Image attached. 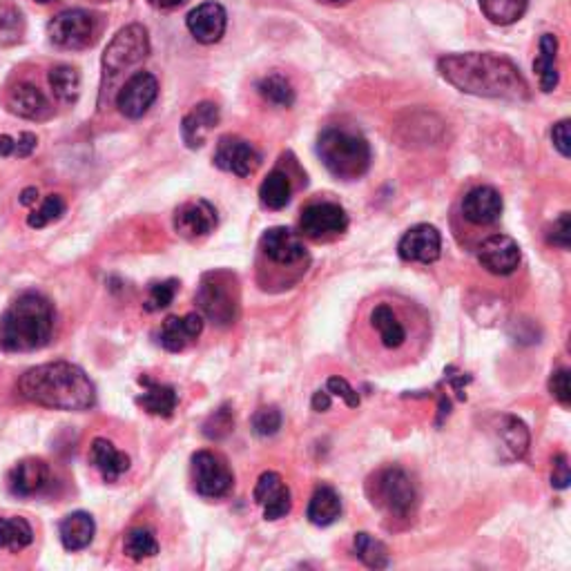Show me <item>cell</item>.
<instances>
[{"instance_id":"obj_4","label":"cell","mask_w":571,"mask_h":571,"mask_svg":"<svg viewBox=\"0 0 571 571\" xmlns=\"http://www.w3.org/2000/svg\"><path fill=\"white\" fill-rule=\"evenodd\" d=\"M317 154L335 179L355 181L371 168V145L362 134L344 128H326L317 139Z\"/></svg>"},{"instance_id":"obj_19","label":"cell","mask_w":571,"mask_h":571,"mask_svg":"<svg viewBox=\"0 0 571 571\" xmlns=\"http://www.w3.org/2000/svg\"><path fill=\"white\" fill-rule=\"evenodd\" d=\"M7 110L27 121H47L54 114L47 96L32 83H18L7 94Z\"/></svg>"},{"instance_id":"obj_46","label":"cell","mask_w":571,"mask_h":571,"mask_svg":"<svg viewBox=\"0 0 571 571\" xmlns=\"http://www.w3.org/2000/svg\"><path fill=\"white\" fill-rule=\"evenodd\" d=\"M551 141H554V148L563 154L565 159H569L571 154V134H569V119L558 121L551 130Z\"/></svg>"},{"instance_id":"obj_28","label":"cell","mask_w":571,"mask_h":571,"mask_svg":"<svg viewBox=\"0 0 571 571\" xmlns=\"http://www.w3.org/2000/svg\"><path fill=\"white\" fill-rule=\"evenodd\" d=\"M371 324L380 335V342L384 348H400L406 342V328L400 322L398 313L393 311L389 304H377L371 311Z\"/></svg>"},{"instance_id":"obj_7","label":"cell","mask_w":571,"mask_h":571,"mask_svg":"<svg viewBox=\"0 0 571 571\" xmlns=\"http://www.w3.org/2000/svg\"><path fill=\"white\" fill-rule=\"evenodd\" d=\"M150 54V36L143 25H128L116 34L103 52V85L112 83L114 76L145 61Z\"/></svg>"},{"instance_id":"obj_10","label":"cell","mask_w":571,"mask_h":571,"mask_svg":"<svg viewBox=\"0 0 571 571\" xmlns=\"http://www.w3.org/2000/svg\"><path fill=\"white\" fill-rule=\"evenodd\" d=\"M346 228H348L346 210L331 201L311 203V206H306L302 210V217H299V230H302L304 237L311 239L342 235Z\"/></svg>"},{"instance_id":"obj_25","label":"cell","mask_w":571,"mask_h":571,"mask_svg":"<svg viewBox=\"0 0 571 571\" xmlns=\"http://www.w3.org/2000/svg\"><path fill=\"white\" fill-rule=\"evenodd\" d=\"M139 384L145 386L143 395L137 398V404L143 406V411L150 415H159V418H170L179 404V395L168 384L152 382L150 377H139Z\"/></svg>"},{"instance_id":"obj_53","label":"cell","mask_w":571,"mask_h":571,"mask_svg":"<svg viewBox=\"0 0 571 571\" xmlns=\"http://www.w3.org/2000/svg\"><path fill=\"white\" fill-rule=\"evenodd\" d=\"M36 3H43V5H45V3H52V0H36Z\"/></svg>"},{"instance_id":"obj_12","label":"cell","mask_w":571,"mask_h":571,"mask_svg":"<svg viewBox=\"0 0 571 571\" xmlns=\"http://www.w3.org/2000/svg\"><path fill=\"white\" fill-rule=\"evenodd\" d=\"M215 166L237 177H250L261 166V154L241 137H221L215 150Z\"/></svg>"},{"instance_id":"obj_27","label":"cell","mask_w":571,"mask_h":571,"mask_svg":"<svg viewBox=\"0 0 571 571\" xmlns=\"http://www.w3.org/2000/svg\"><path fill=\"white\" fill-rule=\"evenodd\" d=\"M342 516V500L340 493H337L333 487H317L311 502H308L306 509V518L313 522L315 527H328Z\"/></svg>"},{"instance_id":"obj_3","label":"cell","mask_w":571,"mask_h":571,"mask_svg":"<svg viewBox=\"0 0 571 571\" xmlns=\"http://www.w3.org/2000/svg\"><path fill=\"white\" fill-rule=\"evenodd\" d=\"M54 331V308L41 293H23L0 315V348L32 353L47 346Z\"/></svg>"},{"instance_id":"obj_54","label":"cell","mask_w":571,"mask_h":571,"mask_svg":"<svg viewBox=\"0 0 571 571\" xmlns=\"http://www.w3.org/2000/svg\"><path fill=\"white\" fill-rule=\"evenodd\" d=\"M326 3H340V0H326Z\"/></svg>"},{"instance_id":"obj_40","label":"cell","mask_w":571,"mask_h":571,"mask_svg":"<svg viewBox=\"0 0 571 571\" xmlns=\"http://www.w3.org/2000/svg\"><path fill=\"white\" fill-rule=\"evenodd\" d=\"M65 215V201L63 197L58 195H50L43 203L41 208L34 210L32 215L27 217V226L29 228H45L47 224H52V221H58Z\"/></svg>"},{"instance_id":"obj_15","label":"cell","mask_w":571,"mask_h":571,"mask_svg":"<svg viewBox=\"0 0 571 571\" xmlns=\"http://www.w3.org/2000/svg\"><path fill=\"white\" fill-rule=\"evenodd\" d=\"M217 228V210L206 199L183 203L174 212V230L183 239H201Z\"/></svg>"},{"instance_id":"obj_30","label":"cell","mask_w":571,"mask_h":571,"mask_svg":"<svg viewBox=\"0 0 571 571\" xmlns=\"http://www.w3.org/2000/svg\"><path fill=\"white\" fill-rule=\"evenodd\" d=\"M498 435L500 442L505 444V451H509V460L525 458L529 449V429L525 422L514 418V415H507V418H502Z\"/></svg>"},{"instance_id":"obj_31","label":"cell","mask_w":571,"mask_h":571,"mask_svg":"<svg viewBox=\"0 0 571 571\" xmlns=\"http://www.w3.org/2000/svg\"><path fill=\"white\" fill-rule=\"evenodd\" d=\"M50 85L58 101L72 105L81 94V74L72 65H56L50 72Z\"/></svg>"},{"instance_id":"obj_43","label":"cell","mask_w":571,"mask_h":571,"mask_svg":"<svg viewBox=\"0 0 571 571\" xmlns=\"http://www.w3.org/2000/svg\"><path fill=\"white\" fill-rule=\"evenodd\" d=\"M547 241L549 244L558 246L560 250H569L571 246V215L569 212H563V215L554 221V226H551L547 232Z\"/></svg>"},{"instance_id":"obj_32","label":"cell","mask_w":571,"mask_h":571,"mask_svg":"<svg viewBox=\"0 0 571 571\" xmlns=\"http://www.w3.org/2000/svg\"><path fill=\"white\" fill-rule=\"evenodd\" d=\"M290 179L282 170H273L259 186V199L268 210H282L290 201Z\"/></svg>"},{"instance_id":"obj_20","label":"cell","mask_w":571,"mask_h":571,"mask_svg":"<svg viewBox=\"0 0 571 571\" xmlns=\"http://www.w3.org/2000/svg\"><path fill=\"white\" fill-rule=\"evenodd\" d=\"M190 34L197 38L203 45H212L221 41V36L226 34L228 16L226 9L219 3H203L199 7L192 9L186 18Z\"/></svg>"},{"instance_id":"obj_41","label":"cell","mask_w":571,"mask_h":571,"mask_svg":"<svg viewBox=\"0 0 571 571\" xmlns=\"http://www.w3.org/2000/svg\"><path fill=\"white\" fill-rule=\"evenodd\" d=\"M232 429H235V413L230 411V406H221L203 424V435L208 440H224L232 433Z\"/></svg>"},{"instance_id":"obj_21","label":"cell","mask_w":571,"mask_h":571,"mask_svg":"<svg viewBox=\"0 0 571 571\" xmlns=\"http://www.w3.org/2000/svg\"><path fill=\"white\" fill-rule=\"evenodd\" d=\"M47 482H50V467L36 458L18 462L7 476V487L18 498L36 496V493H41L47 487Z\"/></svg>"},{"instance_id":"obj_42","label":"cell","mask_w":571,"mask_h":571,"mask_svg":"<svg viewBox=\"0 0 571 571\" xmlns=\"http://www.w3.org/2000/svg\"><path fill=\"white\" fill-rule=\"evenodd\" d=\"M282 411L277 406H264L253 415V431L259 435V438H270V435L279 433L282 429Z\"/></svg>"},{"instance_id":"obj_6","label":"cell","mask_w":571,"mask_h":571,"mask_svg":"<svg viewBox=\"0 0 571 571\" xmlns=\"http://www.w3.org/2000/svg\"><path fill=\"white\" fill-rule=\"evenodd\" d=\"M371 489L373 505L391 518H409L418 505V489H415L409 473L400 467H389L377 473Z\"/></svg>"},{"instance_id":"obj_44","label":"cell","mask_w":571,"mask_h":571,"mask_svg":"<svg viewBox=\"0 0 571 571\" xmlns=\"http://www.w3.org/2000/svg\"><path fill=\"white\" fill-rule=\"evenodd\" d=\"M326 391L331 393V395H337V398H342L346 402V406H351V409H357V406H360V395H357V391L353 389V386L348 384L344 377H340V375L328 377Z\"/></svg>"},{"instance_id":"obj_33","label":"cell","mask_w":571,"mask_h":571,"mask_svg":"<svg viewBox=\"0 0 571 571\" xmlns=\"http://www.w3.org/2000/svg\"><path fill=\"white\" fill-rule=\"evenodd\" d=\"M353 549H355V556L360 558L366 567L386 569V567L391 565L389 549H386V545L382 543V540L373 538L371 534H366V531H360V534H355Z\"/></svg>"},{"instance_id":"obj_23","label":"cell","mask_w":571,"mask_h":571,"mask_svg":"<svg viewBox=\"0 0 571 571\" xmlns=\"http://www.w3.org/2000/svg\"><path fill=\"white\" fill-rule=\"evenodd\" d=\"M217 123H219V108L215 103L203 101L195 105V110L183 116V123H181L183 143H186L192 150L201 148V145L206 143L208 132L215 128Z\"/></svg>"},{"instance_id":"obj_29","label":"cell","mask_w":571,"mask_h":571,"mask_svg":"<svg viewBox=\"0 0 571 571\" xmlns=\"http://www.w3.org/2000/svg\"><path fill=\"white\" fill-rule=\"evenodd\" d=\"M534 70L538 72L540 90L545 94L554 92L560 81L558 74V38L554 34H543L540 38V54L534 61Z\"/></svg>"},{"instance_id":"obj_22","label":"cell","mask_w":571,"mask_h":571,"mask_svg":"<svg viewBox=\"0 0 571 571\" xmlns=\"http://www.w3.org/2000/svg\"><path fill=\"white\" fill-rule=\"evenodd\" d=\"M203 331V317L197 313H188L183 317H168L161 326L159 342L170 353H179L190 342H195Z\"/></svg>"},{"instance_id":"obj_5","label":"cell","mask_w":571,"mask_h":571,"mask_svg":"<svg viewBox=\"0 0 571 571\" xmlns=\"http://www.w3.org/2000/svg\"><path fill=\"white\" fill-rule=\"evenodd\" d=\"M197 306L212 324L232 326L239 317V284L228 270L203 275L197 290Z\"/></svg>"},{"instance_id":"obj_17","label":"cell","mask_w":571,"mask_h":571,"mask_svg":"<svg viewBox=\"0 0 571 571\" xmlns=\"http://www.w3.org/2000/svg\"><path fill=\"white\" fill-rule=\"evenodd\" d=\"M261 253L282 266H295L306 259V248L290 228H270L261 237Z\"/></svg>"},{"instance_id":"obj_45","label":"cell","mask_w":571,"mask_h":571,"mask_svg":"<svg viewBox=\"0 0 571 571\" xmlns=\"http://www.w3.org/2000/svg\"><path fill=\"white\" fill-rule=\"evenodd\" d=\"M549 391L563 406L571 404V386H569V371L567 369H558V371L551 373Z\"/></svg>"},{"instance_id":"obj_36","label":"cell","mask_w":571,"mask_h":571,"mask_svg":"<svg viewBox=\"0 0 571 571\" xmlns=\"http://www.w3.org/2000/svg\"><path fill=\"white\" fill-rule=\"evenodd\" d=\"M25 34L23 12L12 0H0V45H14Z\"/></svg>"},{"instance_id":"obj_14","label":"cell","mask_w":571,"mask_h":571,"mask_svg":"<svg viewBox=\"0 0 571 571\" xmlns=\"http://www.w3.org/2000/svg\"><path fill=\"white\" fill-rule=\"evenodd\" d=\"M253 498L257 505L264 509L266 520H279L286 518L293 509V496H290V489L286 487L284 478L275 471L261 473Z\"/></svg>"},{"instance_id":"obj_24","label":"cell","mask_w":571,"mask_h":571,"mask_svg":"<svg viewBox=\"0 0 571 571\" xmlns=\"http://www.w3.org/2000/svg\"><path fill=\"white\" fill-rule=\"evenodd\" d=\"M90 462L101 471L105 482H116L130 469V458L114 447L110 440L96 438L90 449Z\"/></svg>"},{"instance_id":"obj_13","label":"cell","mask_w":571,"mask_h":571,"mask_svg":"<svg viewBox=\"0 0 571 571\" xmlns=\"http://www.w3.org/2000/svg\"><path fill=\"white\" fill-rule=\"evenodd\" d=\"M398 253L404 261H413V264H433L442 253L440 230L429 224L409 228L400 239Z\"/></svg>"},{"instance_id":"obj_9","label":"cell","mask_w":571,"mask_h":571,"mask_svg":"<svg viewBox=\"0 0 571 571\" xmlns=\"http://www.w3.org/2000/svg\"><path fill=\"white\" fill-rule=\"evenodd\" d=\"M192 485L203 498H224L235 485V476L217 453L197 451L192 456Z\"/></svg>"},{"instance_id":"obj_47","label":"cell","mask_w":571,"mask_h":571,"mask_svg":"<svg viewBox=\"0 0 571 571\" xmlns=\"http://www.w3.org/2000/svg\"><path fill=\"white\" fill-rule=\"evenodd\" d=\"M571 482V471H569V460L565 453H558L554 458V471H551V485L556 489H567Z\"/></svg>"},{"instance_id":"obj_38","label":"cell","mask_w":571,"mask_h":571,"mask_svg":"<svg viewBox=\"0 0 571 571\" xmlns=\"http://www.w3.org/2000/svg\"><path fill=\"white\" fill-rule=\"evenodd\" d=\"M125 556L132 558V560H145V558H154L159 554V543L157 538L150 529L145 527H137L132 529L128 536H125Z\"/></svg>"},{"instance_id":"obj_37","label":"cell","mask_w":571,"mask_h":571,"mask_svg":"<svg viewBox=\"0 0 571 571\" xmlns=\"http://www.w3.org/2000/svg\"><path fill=\"white\" fill-rule=\"evenodd\" d=\"M257 90L270 105H275V108H290V105L295 103L293 85H290V81L282 74H270L266 79H261Z\"/></svg>"},{"instance_id":"obj_52","label":"cell","mask_w":571,"mask_h":571,"mask_svg":"<svg viewBox=\"0 0 571 571\" xmlns=\"http://www.w3.org/2000/svg\"><path fill=\"white\" fill-rule=\"evenodd\" d=\"M150 3L154 7H159V9H172V7H179L186 3V0H150Z\"/></svg>"},{"instance_id":"obj_26","label":"cell","mask_w":571,"mask_h":571,"mask_svg":"<svg viewBox=\"0 0 571 571\" xmlns=\"http://www.w3.org/2000/svg\"><path fill=\"white\" fill-rule=\"evenodd\" d=\"M96 534L94 518L85 511H74V514L65 516L58 525V536H61V543L67 551H81L85 547H90Z\"/></svg>"},{"instance_id":"obj_8","label":"cell","mask_w":571,"mask_h":571,"mask_svg":"<svg viewBox=\"0 0 571 571\" xmlns=\"http://www.w3.org/2000/svg\"><path fill=\"white\" fill-rule=\"evenodd\" d=\"M47 34L63 50H85L96 38V18L85 9H65L52 18Z\"/></svg>"},{"instance_id":"obj_16","label":"cell","mask_w":571,"mask_h":571,"mask_svg":"<svg viewBox=\"0 0 571 571\" xmlns=\"http://www.w3.org/2000/svg\"><path fill=\"white\" fill-rule=\"evenodd\" d=\"M520 246L507 235H493L487 241H482L478 250V261L482 268L489 270L491 275H511L520 266Z\"/></svg>"},{"instance_id":"obj_34","label":"cell","mask_w":571,"mask_h":571,"mask_svg":"<svg viewBox=\"0 0 571 571\" xmlns=\"http://www.w3.org/2000/svg\"><path fill=\"white\" fill-rule=\"evenodd\" d=\"M480 9L493 25H514L527 12V0H480Z\"/></svg>"},{"instance_id":"obj_50","label":"cell","mask_w":571,"mask_h":571,"mask_svg":"<svg viewBox=\"0 0 571 571\" xmlns=\"http://www.w3.org/2000/svg\"><path fill=\"white\" fill-rule=\"evenodd\" d=\"M14 145L16 139L7 137V134H0V157H14Z\"/></svg>"},{"instance_id":"obj_48","label":"cell","mask_w":571,"mask_h":571,"mask_svg":"<svg viewBox=\"0 0 571 571\" xmlns=\"http://www.w3.org/2000/svg\"><path fill=\"white\" fill-rule=\"evenodd\" d=\"M36 145H38L36 134H32V132H23L21 137L16 139V145H14V157H18V159H27L29 154H32V152L36 150Z\"/></svg>"},{"instance_id":"obj_2","label":"cell","mask_w":571,"mask_h":571,"mask_svg":"<svg viewBox=\"0 0 571 571\" xmlns=\"http://www.w3.org/2000/svg\"><path fill=\"white\" fill-rule=\"evenodd\" d=\"M18 393L27 402L56 411H90L96 404L92 380L70 362L34 366L18 380Z\"/></svg>"},{"instance_id":"obj_35","label":"cell","mask_w":571,"mask_h":571,"mask_svg":"<svg viewBox=\"0 0 571 571\" xmlns=\"http://www.w3.org/2000/svg\"><path fill=\"white\" fill-rule=\"evenodd\" d=\"M34 531L25 518H0V549L21 551L32 545Z\"/></svg>"},{"instance_id":"obj_18","label":"cell","mask_w":571,"mask_h":571,"mask_svg":"<svg viewBox=\"0 0 571 571\" xmlns=\"http://www.w3.org/2000/svg\"><path fill=\"white\" fill-rule=\"evenodd\" d=\"M502 203L500 192L491 186H478L469 190L462 199V215L467 221L476 226H491L496 224L502 215Z\"/></svg>"},{"instance_id":"obj_39","label":"cell","mask_w":571,"mask_h":571,"mask_svg":"<svg viewBox=\"0 0 571 571\" xmlns=\"http://www.w3.org/2000/svg\"><path fill=\"white\" fill-rule=\"evenodd\" d=\"M177 290H179L177 279H166V282L150 284L148 299H145V311L157 313V311H163V308H168L174 302Z\"/></svg>"},{"instance_id":"obj_51","label":"cell","mask_w":571,"mask_h":571,"mask_svg":"<svg viewBox=\"0 0 571 571\" xmlns=\"http://www.w3.org/2000/svg\"><path fill=\"white\" fill-rule=\"evenodd\" d=\"M36 199H38V190L36 188H25L23 190V195H21L23 206H32V203H36Z\"/></svg>"},{"instance_id":"obj_49","label":"cell","mask_w":571,"mask_h":571,"mask_svg":"<svg viewBox=\"0 0 571 571\" xmlns=\"http://www.w3.org/2000/svg\"><path fill=\"white\" fill-rule=\"evenodd\" d=\"M328 409H331V393H328V391H317L313 395V411L322 413V411H328Z\"/></svg>"},{"instance_id":"obj_1","label":"cell","mask_w":571,"mask_h":571,"mask_svg":"<svg viewBox=\"0 0 571 571\" xmlns=\"http://www.w3.org/2000/svg\"><path fill=\"white\" fill-rule=\"evenodd\" d=\"M442 79L464 94L502 101H529V85L518 67L505 56L467 52L442 56L438 61Z\"/></svg>"},{"instance_id":"obj_11","label":"cell","mask_w":571,"mask_h":571,"mask_svg":"<svg viewBox=\"0 0 571 571\" xmlns=\"http://www.w3.org/2000/svg\"><path fill=\"white\" fill-rule=\"evenodd\" d=\"M159 96V81L150 72H137L130 76V81L121 87L116 96V108L125 119H141V116L152 108V103Z\"/></svg>"}]
</instances>
